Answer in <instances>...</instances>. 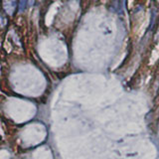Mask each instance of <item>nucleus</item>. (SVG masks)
Returning <instances> with one entry per match:
<instances>
[{"mask_svg": "<svg viewBox=\"0 0 159 159\" xmlns=\"http://www.w3.org/2000/svg\"><path fill=\"white\" fill-rule=\"evenodd\" d=\"M16 4H17V0H4L3 1V6L5 11L8 14H13L15 11L16 8Z\"/></svg>", "mask_w": 159, "mask_h": 159, "instance_id": "nucleus-1", "label": "nucleus"}, {"mask_svg": "<svg viewBox=\"0 0 159 159\" xmlns=\"http://www.w3.org/2000/svg\"><path fill=\"white\" fill-rule=\"evenodd\" d=\"M26 4H27V0H20V3H19V10L20 11H23L25 9Z\"/></svg>", "mask_w": 159, "mask_h": 159, "instance_id": "nucleus-2", "label": "nucleus"}]
</instances>
